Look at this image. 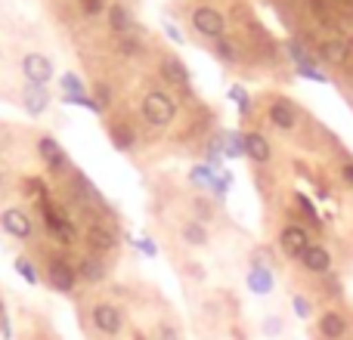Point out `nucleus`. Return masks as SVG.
<instances>
[{"label": "nucleus", "instance_id": "nucleus-1", "mask_svg": "<svg viewBox=\"0 0 353 340\" xmlns=\"http://www.w3.org/2000/svg\"><path fill=\"white\" fill-rule=\"evenodd\" d=\"M140 115L146 118L152 127H168V124L176 118V103L168 96V93L149 90L146 96H143V103H140Z\"/></svg>", "mask_w": 353, "mask_h": 340}, {"label": "nucleus", "instance_id": "nucleus-2", "mask_svg": "<svg viewBox=\"0 0 353 340\" xmlns=\"http://www.w3.org/2000/svg\"><path fill=\"white\" fill-rule=\"evenodd\" d=\"M37 211H41L43 223H47V229H50V235L59 238L62 244H72L74 238H78V229H74V223H68L65 213H62L59 207L50 201V195H43V198L37 201Z\"/></svg>", "mask_w": 353, "mask_h": 340}, {"label": "nucleus", "instance_id": "nucleus-3", "mask_svg": "<svg viewBox=\"0 0 353 340\" xmlns=\"http://www.w3.org/2000/svg\"><path fill=\"white\" fill-rule=\"evenodd\" d=\"M189 22H192V28L199 31L201 37H208V41L226 37V19H223V12L214 10V6H195Z\"/></svg>", "mask_w": 353, "mask_h": 340}, {"label": "nucleus", "instance_id": "nucleus-4", "mask_svg": "<svg viewBox=\"0 0 353 340\" xmlns=\"http://www.w3.org/2000/svg\"><path fill=\"white\" fill-rule=\"evenodd\" d=\"M90 319H93V328L105 337H118L124 331V312L118 310L115 304H109V300H103V304L93 306Z\"/></svg>", "mask_w": 353, "mask_h": 340}, {"label": "nucleus", "instance_id": "nucleus-5", "mask_svg": "<svg viewBox=\"0 0 353 340\" xmlns=\"http://www.w3.org/2000/svg\"><path fill=\"white\" fill-rule=\"evenodd\" d=\"M0 229L10 238H16V242H31V238H34V220H31L22 207H6V211L0 213Z\"/></svg>", "mask_w": 353, "mask_h": 340}, {"label": "nucleus", "instance_id": "nucleus-6", "mask_svg": "<svg viewBox=\"0 0 353 340\" xmlns=\"http://www.w3.org/2000/svg\"><path fill=\"white\" fill-rule=\"evenodd\" d=\"M78 269L72 266V263H65L62 257H53V260H47V285L53 288V291L59 294H72L74 288H78Z\"/></svg>", "mask_w": 353, "mask_h": 340}, {"label": "nucleus", "instance_id": "nucleus-7", "mask_svg": "<svg viewBox=\"0 0 353 340\" xmlns=\"http://www.w3.org/2000/svg\"><path fill=\"white\" fill-rule=\"evenodd\" d=\"M22 74L25 81H28L31 87H47L50 81H53L56 68H53V59L43 53H28L22 59Z\"/></svg>", "mask_w": 353, "mask_h": 340}, {"label": "nucleus", "instance_id": "nucleus-8", "mask_svg": "<svg viewBox=\"0 0 353 340\" xmlns=\"http://www.w3.org/2000/svg\"><path fill=\"white\" fill-rule=\"evenodd\" d=\"M279 248H282V254L294 260V257H301L307 248H310V235H307L304 226L288 223L279 229Z\"/></svg>", "mask_w": 353, "mask_h": 340}, {"label": "nucleus", "instance_id": "nucleus-9", "mask_svg": "<svg viewBox=\"0 0 353 340\" xmlns=\"http://www.w3.org/2000/svg\"><path fill=\"white\" fill-rule=\"evenodd\" d=\"M50 105H53V99H50L47 87L25 84V90H22V111H25V115H28V118H41V115H47Z\"/></svg>", "mask_w": 353, "mask_h": 340}, {"label": "nucleus", "instance_id": "nucleus-10", "mask_svg": "<svg viewBox=\"0 0 353 340\" xmlns=\"http://www.w3.org/2000/svg\"><path fill=\"white\" fill-rule=\"evenodd\" d=\"M37 158L47 164V170H65L68 167V155L53 136H41L37 140Z\"/></svg>", "mask_w": 353, "mask_h": 340}, {"label": "nucleus", "instance_id": "nucleus-11", "mask_svg": "<svg viewBox=\"0 0 353 340\" xmlns=\"http://www.w3.org/2000/svg\"><path fill=\"white\" fill-rule=\"evenodd\" d=\"M319 59H323L325 65H347L350 43L344 41V37H325V41L319 43Z\"/></svg>", "mask_w": 353, "mask_h": 340}, {"label": "nucleus", "instance_id": "nucleus-12", "mask_svg": "<svg viewBox=\"0 0 353 340\" xmlns=\"http://www.w3.org/2000/svg\"><path fill=\"white\" fill-rule=\"evenodd\" d=\"M298 260H301V266H304L307 273L323 275V273H329V269H332V251L323 248V244H310V248H307Z\"/></svg>", "mask_w": 353, "mask_h": 340}, {"label": "nucleus", "instance_id": "nucleus-13", "mask_svg": "<svg viewBox=\"0 0 353 340\" xmlns=\"http://www.w3.org/2000/svg\"><path fill=\"white\" fill-rule=\"evenodd\" d=\"M270 121H273L276 130H294L298 127V109H294V103H288V99H276L273 105H270Z\"/></svg>", "mask_w": 353, "mask_h": 340}, {"label": "nucleus", "instance_id": "nucleus-14", "mask_svg": "<svg viewBox=\"0 0 353 340\" xmlns=\"http://www.w3.org/2000/svg\"><path fill=\"white\" fill-rule=\"evenodd\" d=\"M105 16H109V28L115 31L118 37H128L130 31H134V12H130V6H124L121 0H118V3H109Z\"/></svg>", "mask_w": 353, "mask_h": 340}, {"label": "nucleus", "instance_id": "nucleus-15", "mask_svg": "<svg viewBox=\"0 0 353 340\" xmlns=\"http://www.w3.org/2000/svg\"><path fill=\"white\" fill-rule=\"evenodd\" d=\"M245 158H251L254 164H270V158H273V149H270L267 136L257 134V130L245 134Z\"/></svg>", "mask_w": 353, "mask_h": 340}, {"label": "nucleus", "instance_id": "nucleus-16", "mask_svg": "<svg viewBox=\"0 0 353 340\" xmlns=\"http://www.w3.org/2000/svg\"><path fill=\"white\" fill-rule=\"evenodd\" d=\"M347 331H350V322L338 310H329V312L319 316V334H323L325 340H341Z\"/></svg>", "mask_w": 353, "mask_h": 340}, {"label": "nucleus", "instance_id": "nucleus-17", "mask_svg": "<svg viewBox=\"0 0 353 340\" xmlns=\"http://www.w3.org/2000/svg\"><path fill=\"white\" fill-rule=\"evenodd\" d=\"M248 288L254 294H261V297H267V294H273L276 288V279H273V269L263 266V263H251V273H248Z\"/></svg>", "mask_w": 353, "mask_h": 340}, {"label": "nucleus", "instance_id": "nucleus-18", "mask_svg": "<svg viewBox=\"0 0 353 340\" xmlns=\"http://www.w3.org/2000/svg\"><path fill=\"white\" fill-rule=\"evenodd\" d=\"M161 78L165 81H171L174 87H189V68L183 65V59L180 56H165V59H161Z\"/></svg>", "mask_w": 353, "mask_h": 340}, {"label": "nucleus", "instance_id": "nucleus-19", "mask_svg": "<svg viewBox=\"0 0 353 340\" xmlns=\"http://www.w3.org/2000/svg\"><path fill=\"white\" fill-rule=\"evenodd\" d=\"M180 235L186 244H192V248H205L208 242H211V235H208V226L201 223V220H186V223L180 226Z\"/></svg>", "mask_w": 353, "mask_h": 340}, {"label": "nucleus", "instance_id": "nucleus-20", "mask_svg": "<svg viewBox=\"0 0 353 340\" xmlns=\"http://www.w3.org/2000/svg\"><path fill=\"white\" fill-rule=\"evenodd\" d=\"M87 242H90L97 251H112V248L118 244V238H115V232H112L109 226L93 223L90 229H87Z\"/></svg>", "mask_w": 353, "mask_h": 340}, {"label": "nucleus", "instance_id": "nucleus-21", "mask_svg": "<svg viewBox=\"0 0 353 340\" xmlns=\"http://www.w3.org/2000/svg\"><path fill=\"white\" fill-rule=\"evenodd\" d=\"M78 279L87 281V285H99V281L105 279V266L103 260H97V257H84L78 266Z\"/></svg>", "mask_w": 353, "mask_h": 340}, {"label": "nucleus", "instance_id": "nucleus-22", "mask_svg": "<svg viewBox=\"0 0 353 340\" xmlns=\"http://www.w3.org/2000/svg\"><path fill=\"white\" fill-rule=\"evenodd\" d=\"M109 140H112V146H115V149L128 152V149H134L137 134L128 127V124H112V127H109Z\"/></svg>", "mask_w": 353, "mask_h": 340}, {"label": "nucleus", "instance_id": "nucleus-23", "mask_svg": "<svg viewBox=\"0 0 353 340\" xmlns=\"http://www.w3.org/2000/svg\"><path fill=\"white\" fill-rule=\"evenodd\" d=\"M62 103H65V105H81V109L93 111V115H103V111H105V105L99 103V99L87 96V93H62Z\"/></svg>", "mask_w": 353, "mask_h": 340}, {"label": "nucleus", "instance_id": "nucleus-24", "mask_svg": "<svg viewBox=\"0 0 353 340\" xmlns=\"http://www.w3.org/2000/svg\"><path fill=\"white\" fill-rule=\"evenodd\" d=\"M223 136V158H242L245 155V136L242 134H220Z\"/></svg>", "mask_w": 353, "mask_h": 340}, {"label": "nucleus", "instance_id": "nucleus-25", "mask_svg": "<svg viewBox=\"0 0 353 340\" xmlns=\"http://www.w3.org/2000/svg\"><path fill=\"white\" fill-rule=\"evenodd\" d=\"M214 176H217V173H214L208 164H195L192 170H189V182H192L195 189H211Z\"/></svg>", "mask_w": 353, "mask_h": 340}, {"label": "nucleus", "instance_id": "nucleus-26", "mask_svg": "<svg viewBox=\"0 0 353 340\" xmlns=\"http://www.w3.org/2000/svg\"><path fill=\"white\" fill-rule=\"evenodd\" d=\"M12 266H16V273L22 275V279L28 281V285H37V281H41V275H37L34 263H31L28 257H16V260H12Z\"/></svg>", "mask_w": 353, "mask_h": 340}, {"label": "nucleus", "instance_id": "nucleus-27", "mask_svg": "<svg viewBox=\"0 0 353 340\" xmlns=\"http://www.w3.org/2000/svg\"><path fill=\"white\" fill-rule=\"evenodd\" d=\"M214 56H217L220 62H236L239 50H236V43H230L226 37H220V41H214Z\"/></svg>", "mask_w": 353, "mask_h": 340}, {"label": "nucleus", "instance_id": "nucleus-28", "mask_svg": "<svg viewBox=\"0 0 353 340\" xmlns=\"http://www.w3.org/2000/svg\"><path fill=\"white\" fill-rule=\"evenodd\" d=\"M285 50H288V56L294 59V65H304V62H313V56L307 53V47L298 41V37H292V41H285Z\"/></svg>", "mask_w": 353, "mask_h": 340}, {"label": "nucleus", "instance_id": "nucleus-29", "mask_svg": "<svg viewBox=\"0 0 353 340\" xmlns=\"http://www.w3.org/2000/svg\"><path fill=\"white\" fill-rule=\"evenodd\" d=\"M230 99H236V103H239V111H242V115H248V111H251V96H248V90H245V87L232 84L230 87Z\"/></svg>", "mask_w": 353, "mask_h": 340}, {"label": "nucleus", "instance_id": "nucleus-30", "mask_svg": "<svg viewBox=\"0 0 353 340\" xmlns=\"http://www.w3.org/2000/svg\"><path fill=\"white\" fill-rule=\"evenodd\" d=\"M230 186H232V176L226 173V170H220V173L214 176V182H211V192L217 195V198H226V192H230Z\"/></svg>", "mask_w": 353, "mask_h": 340}, {"label": "nucleus", "instance_id": "nucleus-31", "mask_svg": "<svg viewBox=\"0 0 353 340\" xmlns=\"http://www.w3.org/2000/svg\"><path fill=\"white\" fill-rule=\"evenodd\" d=\"M59 87H62V93H87V90H84V81H81L78 74H72V72L62 74V78H59Z\"/></svg>", "mask_w": 353, "mask_h": 340}, {"label": "nucleus", "instance_id": "nucleus-32", "mask_svg": "<svg viewBox=\"0 0 353 340\" xmlns=\"http://www.w3.org/2000/svg\"><path fill=\"white\" fill-rule=\"evenodd\" d=\"M298 74H304V78H310V81H316V84H325V72H319L313 62H304V65H298Z\"/></svg>", "mask_w": 353, "mask_h": 340}, {"label": "nucleus", "instance_id": "nucleus-33", "mask_svg": "<svg viewBox=\"0 0 353 340\" xmlns=\"http://www.w3.org/2000/svg\"><path fill=\"white\" fill-rule=\"evenodd\" d=\"M282 328H285V325H282L279 316H267V319H263V334H267V337H279Z\"/></svg>", "mask_w": 353, "mask_h": 340}, {"label": "nucleus", "instance_id": "nucleus-34", "mask_svg": "<svg viewBox=\"0 0 353 340\" xmlns=\"http://www.w3.org/2000/svg\"><path fill=\"white\" fill-rule=\"evenodd\" d=\"M81 10H84V16H103L109 6H105V0H81Z\"/></svg>", "mask_w": 353, "mask_h": 340}, {"label": "nucleus", "instance_id": "nucleus-35", "mask_svg": "<svg viewBox=\"0 0 353 340\" xmlns=\"http://www.w3.org/2000/svg\"><path fill=\"white\" fill-rule=\"evenodd\" d=\"M294 316L298 319H310L313 316V304L307 297H294Z\"/></svg>", "mask_w": 353, "mask_h": 340}, {"label": "nucleus", "instance_id": "nucleus-36", "mask_svg": "<svg viewBox=\"0 0 353 340\" xmlns=\"http://www.w3.org/2000/svg\"><path fill=\"white\" fill-rule=\"evenodd\" d=\"M137 251H143L146 257H155V254H159V248H155L152 238H140V242H137Z\"/></svg>", "mask_w": 353, "mask_h": 340}, {"label": "nucleus", "instance_id": "nucleus-37", "mask_svg": "<svg viewBox=\"0 0 353 340\" xmlns=\"http://www.w3.org/2000/svg\"><path fill=\"white\" fill-rule=\"evenodd\" d=\"M155 334H159V340H176V331H174V325H168V322H161L159 328H155Z\"/></svg>", "mask_w": 353, "mask_h": 340}, {"label": "nucleus", "instance_id": "nucleus-38", "mask_svg": "<svg viewBox=\"0 0 353 340\" xmlns=\"http://www.w3.org/2000/svg\"><path fill=\"white\" fill-rule=\"evenodd\" d=\"M195 211H199V217H201V223H205V220H211V204H208V201L205 198H199V201H195Z\"/></svg>", "mask_w": 353, "mask_h": 340}, {"label": "nucleus", "instance_id": "nucleus-39", "mask_svg": "<svg viewBox=\"0 0 353 340\" xmlns=\"http://www.w3.org/2000/svg\"><path fill=\"white\" fill-rule=\"evenodd\" d=\"M332 3H335V10H341L344 16L353 19V0H332Z\"/></svg>", "mask_w": 353, "mask_h": 340}, {"label": "nucleus", "instance_id": "nucleus-40", "mask_svg": "<svg viewBox=\"0 0 353 340\" xmlns=\"http://www.w3.org/2000/svg\"><path fill=\"white\" fill-rule=\"evenodd\" d=\"M165 31H168V37H171V41H174V43H183V34H180V31H176V28H174V25H171V22H165Z\"/></svg>", "mask_w": 353, "mask_h": 340}, {"label": "nucleus", "instance_id": "nucleus-41", "mask_svg": "<svg viewBox=\"0 0 353 340\" xmlns=\"http://www.w3.org/2000/svg\"><path fill=\"white\" fill-rule=\"evenodd\" d=\"M325 291H329V294H341V285H338V279H335V275H332V279L325 281Z\"/></svg>", "mask_w": 353, "mask_h": 340}, {"label": "nucleus", "instance_id": "nucleus-42", "mask_svg": "<svg viewBox=\"0 0 353 340\" xmlns=\"http://www.w3.org/2000/svg\"><path fill=\"white\" fill-rule=\"evenodd\" d=\"M341 176L347 180V186H353V164H344L341 167Z\"/></svg>", "mask_w": 353, "mask_h": 340}, {"label": "nucleus", "instance_id": "nucleus-43", "mask_svg": "<svg viewBox=\"0 0 353 340\" xmlns=\"http://www.w3.org/2000/svg\"><path fill=\"white\" fill-rule=\"evenodd\" d=\"M0 189H3V173H0Z\"/></svg>", "mask_w": 353, "mask_h": 340}]
</instances>
